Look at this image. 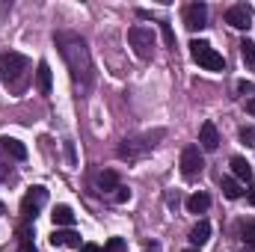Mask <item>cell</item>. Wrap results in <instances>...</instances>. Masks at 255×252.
Segmentation results:
<instances>
[{"label": "cell", "mask_w": 255, "mask_h": 252, "mask_svg": "<svg viewBox=\"0 0 255 252\" xmlns=\"http://www.w3.org/2000/svg\"><path fill=\"white\" fill-rule=\"evenodd\" d=\"M145 252H160V247H148Z\"/></svg>", "instance_id": "obj_31"}, {"label": "cell", "mask_w": 255, "mask_h": 252, "mask_svg": "<svg viewBox=\"0 0 255 252\" xmlns=\"http://www.w3.org/2000/svg\"><path fill=\"white\" fill-rule=\"evenodd\" d=\"M154 148V136L145 133V136H136V139H122V145L116 148V154L122 160H139L142 154H148Z\"/></svg>", "instance_id": "obj_5"}, {"label": "cell", "mask_w": 255, "mask_h": 252, "mask_svg": "<svg viewBox=\"0 0 255 252\" xmlns=\"http://www.w3.org/2000/svg\"><path fill=\"white\" fill-rule=\"evenodd\" d=\"M51 220H54L57 229H60V226H63V229H71V226H74V211H71L68 205H57L54 214H51Z\"/></svg>", "instance_id": "obj_12"}, {"label": "cell", "mask_w": 255, "mask_h": 252, "mask_svg": "<svg viewBox=\"0 0 255 252\" xmlns=\"http://www.w3.org/2000/svg\"><path fill=\"white\" fill-rule=\"evenodd\" d=\"M202 169H205V157H202L199 145H187L181 151V175L184 178H196V175H202Z\"/></svg>", "instance_id": "obj_7"}, {"label": "cell", "mask_w": 255, "mask_h": 252, "mask_svg": "<svg viewBox=\"0 0 255 252\" xmlns=\"http://www.w3.org/2000/svg\"><path fill=\"white\" fill-rule=\"evenodd\" d=\"M27 68H30V63H27L24 54H15V51L0 54V80H3L6 86H21Z\"/></svg>", "instance_id": "obj_2"}, {"label": "cell", "mask_w": 255, "mask_h": 252, "mask_svg": "<svg viewBox=\"0 0 255 252\" xmlns=\"http://www.w3.org/2000/svg\"><path fill=\"white\" fill-rule=\"evenodd\" d=\"M122 250H125V241H122V238H113V241L107 244V252H122Z\"/></svg>", "instance_id": "obj_25"}, {"label": "cell", "mask_w": 255, "mask_h": 252, "mask_svg": "<svg viewBox=\"0 0 255 252\" xmlns=\"http://www.w3.org/2000/svg\"><path fill=\"white\" fill-rule=\"evenodd\" d=\"M199 145L205 151H217L220 148V133H217V125L214 122H205L199 127Z\"/></svg>", "instance_id": "obj_10"}, {"label": "cell", "mask_w": 255, "mask_h": 252, "mask_svg": "<svg viewBox=\"0 0 255 252\" xmlns=\"http://www.w3.org/2000/svg\"><path fill=\"white\" fill-rule=\"evenodd\" d=\"M18 252H36V247H33V241H24V244L18 247Z\"/></svg>", "instance_id": "obj_28"}, {"label": "cell", "mask_w": 255, "mask_h": 252, "mask_svg": "<svg viewBox=\"0 0 255 252\" xmlns=\"http://www.w3.org/2000/svg\"><path fill=\"white\" fill-rule=\"evenodd\" d=\"M226 24H232L235 30H250L253 27V6L250 3H238L226 12Z\"/></svg>", "instance_id": "obj_8"}, {"label": "cell", "mask_w": 255, "mask_h": 252, "mask_svg": "<svg viewBox=\"0 0 255 252\" xmlns=\"http://www.w3.org/2000/svg\"><path fill=\"white\" fill-rule=\"evenodd\" d=\"M208 241H211V223H208V220H202V223L190 232V244L199 250V247H205Z\"/></svg>", "instance_id": "obj_14"}, {"label": "cell", "mask_w": 255, "mask_h": 252, "mask_svg": "<svg viewBox=\"0 0 255 252\" xmlns=\"http://www.w3.org/2000/svg\"><path fill=\"white\" fill-rule=\"evenodd\" d=\"M220 187H223V193H226V199H241V196H244V190H241V181H238V178H223Z\"/></svg>", "instance_id": "obj_18"}, {"label": "cell", "mask_w": 255, "mask_h": 252, "mask_svg": "<svg viewBox=\"0 0 255 252\" xmlns=\"http://www.w3.org/2000/svg\"><path fill=\"white\" fill-rule=\"evenodd\" d=\"M57 48H60L63 60L68 63V68H71L74 83L89 86L92 83V57H89L86 42L77 33H57Z\"/></svg>", "instance_id": "obj_1"}, {"label": "cell", "mask_w": 255, "mask_h": 252, "mask_svg": "<svg viewBox=\"0 0 255 252\" xmlns=\"http://www.w3.org/2000/svg\"><path fill=\"white\" fill-rule=\"evenodd\" d=\"M160 36H163V45L166 48H175V33H172V27L166 21H160Z\"/></svg>", "instance_id": "obj_21"}, {"label": "cell", "mask_w": 255, "mask_h": 252, "mask_svg": "<svg viewBox=\"0 0 255 252\" xmlns=\"http://www.w3.org/2000/svg\"><path fill=\"white\" fill-rule=\"evenodd\" d=\"M211 208V196L208 193H193L190 199H187V211L190 214H205Z\"/></svg>", "instance_id": "obj_16"}, {"label": "cell", "mask_w": 255, "mask_h": 252, "mask_svg": "<svg viewBox=\"0 0 255 252\" xmlns=\"http://www.w3.org/2000/svg\"><path fill=\"white\" fill-rule=\"evenodd\" d=\"M208 24V6L205 3H190L184 6V27L187 30H202Z\"/></svg>", "instance_id": "obj_9"}, {"label": "cell", "mask_w": 255, "mask_h": 252, "mask_svg": "<svg viewBox=\"0 0 255 252\" xmlns=\"http://www.w3.org/2000/svg\"><path fill=\"white\" fill-rule=\"evenodd\" d=\"M128 42H130V48H133V54L139 60H151V54H154V33H151V27H142V24L130 27L128 30Z\"/></svg>", "instance_id": "obj_4"}, {"label": "cell", "mask_w": 255, "mask_h": 252, "mask_svg": "<svg viewBox=\"0 0 255 252\" xmlns=\"http://www.w3.org/2000/svg\"><path fill=\"white\" fill-rule=\"evenodd\" d=\"M190 57L193 63H199L202 68H208V71H223L226 68V60H223V54L217 51V48H211L208 42H190Z\"/></svg>", "instance_id": "obj_3"}, {"label": "cell", "mask_w": 255, "mask_h": 252, "mask_svg": "<svg viewBox=\"0 0 255 252\" xmlns=\"http://www.w3.org/2000/svg\"><path fill=\"white\" fill-rule=\"evenodd\" d=\"M98 187L104 190V193L116 190V187H119V175H116V172H110V169H104V172L98 175Z\"/></svg>", "instance_id": "obj_19"}, {"label": "cell", "mask_w": 255, "mask_h": 252, "mask_svg": "<svg viewBox=\"0 0 255 252\" xmlns=\"http://www.w3.org/2000/svg\"><path fill=\"white\" fill-rule=\"evenodd\" d=\"M241 139H244L247 145H255V127L253 125H244V127H241Z\"/></svg>", "instance_id": "obj_23"}, {"label": "cell", "mask_w": 255, "mask_h": 252, "mask_svg": "<svg viewBox=\"0 0 255 252\" xmlns=\"http://www.w3.org/2000/svg\"><path fill=\"white\" fill-rule=\"evenodd\" d=\"M113 199H116L119 205H125L128 199H130V190H128V187H122V184H119V187H116V193H113Z\"/></svg>", "instance_id": "obj_24"}, {"label": "cell", "mask_w": 255, "mask_h": 252, "mask_svg": "<svg viewBox=\"0 0 255 252\" xmlns=\"http://www.w3.org/2000/svg\"><path fill=\"white\" fill-rule=\"evenodd\" d=\"M247 199H250V205H255V184H250V193H247Z\"/></svg>", "instance_id": "obj_29"}, {"label": "cell", "mask_w": 255, "mask_h": 252, "mask_svg": "<svg viewBox=\"0 0 255 252\" xmlns=\"http://www.w3.org/2000/svg\"><path fill=\"white\" fill-rule=\"evenodd\" d=\"M244 241L250 244V247H255V220H250V223H244Z\"/></svg>", "instance_id": "obj_22"}, {"label": "cell", "mask_w": 255, "mask_h": 252, "mask_svg": "<svg viewBox=\"0 0 255 252\" xmlns=\"http://www.w3.org/2000/svg\"><path fill=\"white\" fill-rule=\"evenodd\" d=\"M247 110H250V116H255V98H250V101H247Z\"/></svg>", "instance_id": "obj_30"}, {"label": "cell", "mask_w": 255, "mask_h": 252, "mask_svg": "<svg viewBox=\"0 0 255 252\" xmlns=\"http://www.w3.org/2000/svg\"><path fill=\"white\" fill-rule=\"evenodd\" d=\"M238 89H241V92H255V83H247V80H241V83H238Z\"/></svg>", "instance_id": "obj_27"}, {"label": "cell", "mask_w": 255, "mask_h": 252, "mask_svg": "<svg viewBox=\"0 0 255 252\" xmlns=\"http://www.w3.org/2000/svg\"><path fill=\"white\" fill-rule=\"evenodd\" d=\"M80 252H104V250H101L98 244H83V247H80Z\"/></svg>", "instance_id": "obj_26"}, {"label": "cell", "mask_w": 255, "mask_h": 252, "mask_svg": "<svg viewBox=\"0 0 255 252\" xmlns=\"http://www.w3.org/2000/svg\"><path fill=\"white\" fill-rule=\"evenodd\" d=\"M184 252H199V250H196V247H190V250H184Z\"/></svg>", "instance_id": "obj_33"}, {"label": "cell", "mask_w": 255, "mask_h": 252, "mask_svg": "<svg viewBox=\"0 0 255 252\" xmlns=\"http://www.w3.org/2000/svg\"><path fill=\"white\" fill-rule=\"evenodd\" d=\"M232 172L238 181H253V166L247 157H232Z\"/></svg>", "instance_id": "obj_15"}, {"label": "cell", "mask_w": 255, "mask_h": 252, "mask_svg": "<svg viewBox=\"0 0 255 252\" xmlns=\"http://www.w3.org/2000/svg\"><path fill=\"white\" fill-rule=\"evenodd\" d=\"M45 202H48V190L45 187H30L27 196L21 199V217H24V220H33V217L42 211Z\"/></svg>", "instance_id": "obj_6"}, {"label": "cell", "mask_w": 255, "mask_h": 252, "mask_svg": "<svg viewBox=\"0 0 255 252\" xmlns=\"http://www.w3.org/2000/svg\"><path fill=\"white\" fill-rule=\"evenodd\" d=\"M0 145H3V148H6V151L15 157V160H24V157H27V148H24V142H18V139H9V136H3V139H0Z\"/></svg>", "instance_id": "obj_17"}, {"label": "cell", "mask_w": 255, "mask_h": 252, "mask_svg": "<svg viewBox=\"0 0 255 252\" xmlns=\"http://www.w3.org/2000/svg\"><path fill=\"white\" fill-rule=\"evenodd\" d=\"M36 89L42 95H51V65L48 63H39L36 68Z\"/></svg>", "instance_id": "obj_13"}, {"label": "cell", "mask_w": 255, "mask_h": 252, "mask_svg": "<svg viewBox=\"0 0 255 252\" xmlns=\"http://www.w3.org/2000/svg\"><path fill=\"white\" fill-rule=\"evenodd\" d=\"M241 54H244V60H247V65H255V42H250V39H244V42H241Z\"/></svg>", "instance_id": "obj_20"}, {"label": "cell", "mask_w": 255, "mask_h": 252, "mask_svg": "<svg viewBox=\"0 0 255 252\" xmlns=\"http://www.w3.org/2000/svg\"><path fill=\"white\" fill-rule=\"evenodd\" d=\"M0 214H6V205H3V202H0Z\"/></svg>", "instance_id": "obj_32"}, {"label": "cell", "mask_w": 255, "mask_h": 252, "mask_svg": "<svg viewBox=\"0 0 255 252\" xmlns=\"http://www.w3.org/2000/svg\"><path fill=\"white\" fill-rule=\"evenodd\" d=\"M51 244H54V247H83V244H80V235H77L74 229H54Z\"/></svg>", "instance_id": "obj_11"}]
</instances>
